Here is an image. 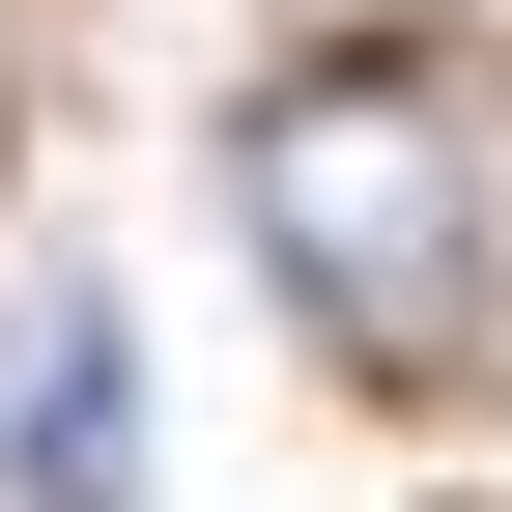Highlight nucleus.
<instances>
[{"instance_id": "obj_2", "label": "nucleus", "mask_w": 512, "mask_h": 512, "mask_svg": "<svg viewBox=\"0 0 512 512\" xmlns=\"http://www.w3.org/2000/svg\"><path fill=\"white\" fill-rule=\"evenodd\" d=\"M0 512H143V313L114 285L0 313Z\"/></svg>"}, {"instance_id": "obj_1", "label": "nucleus", "mask_w": 512, "mask_h": 512, "mask_svg": "<svg viewBox=\"0 0 512 512\" xmlns=\"http://www.w3.org/2000/svg\"><path fill=\"white\" fill-rule=\"evenodd\" d=\"M228 200H256V256H285V313L342 370H456L484 342V143H456V86L313 57V86H256Z\"/></svg>"}]
</instances>
